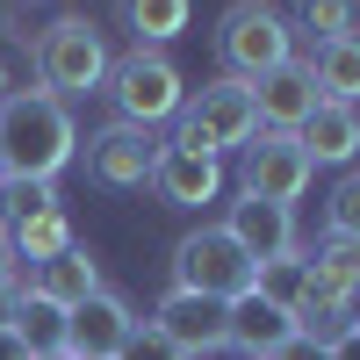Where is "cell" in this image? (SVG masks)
I'll return each mask as SVG.
<instances>
[{
    "label": "cell",
    "mask_w": 360,
    "mask_h": 360,
    "mask_svg": "<svg viewBox=\"0 0 360 360\" xmlns=\"http://www.w3.org/2000/svg\"><path fill=\"white\" fill-rule=\"evenodd\" d=\"M173 288L188 295H217V303H231V295L252 288V259L238 252V238L224 224H202L173 245Z\"/></svg>",
    "instance_id": "obj_6"
},
{
    "label": "cell",
    "mask_w": 360,
    "mask_h": 360,
    "mask_svg": "<svg viewBox=\"0 0 360 360\" xmlns=\"http://www.w3.org/2000/svg\"><path fill=\"white\" fill-rule=\"evenodd\" d=\"M217 58H224V79H266L281 72L295 58V29L281 8H266V0H231L224 22H217Z\"/></svg>",
    "instance_id": "obj_2"
},
{
    "label": "cell",
    "mask_w": 360,
    "mask_h": 360,
    "mask_svg": "<svg viewBox=\"0 0 360 360\" xmlns=\"http://www.w3.org/2000/svg\"><path fill=\"white\" fill-rule=\"evenodd\" d=\"M317 101H324V94H317V79H310L303 58H288L281 72L252 79V115H259V130H303Z\"/></svg>",
    "instance_id": "obj_13"
},
{
    "label": "cell",
    "mask_w": 360,
    "mask_h": 360,
    "mask_svg": "<svg viewBox=\"0 0 360 360\" xmlns=\"http://www.w3.org/2000/svg\"><path fill=\"white\" fill-rule=\"evenodd\" d=\"M130 332H137L130 303H123L115 288H94L86 303L65 310V360H115Z\"/></svg>",
    "instance_id": "obj_8"
},
{
    "label": "cell",
    "mask_w": 360,
    "mask_h": 360,
    "mask_svg": "<svg viewBox=\"0 0 360 360\" xmlns=\"http://www.w3.org/2000/svg\"><path fill=\"white\" fill-rule=\"evenodd\" d=\"M152 324L188 353V360H202V353H224V303L217 295H188V288H166V303L152 310Z\"/></svg>",
    "instance_id": "obj_12"
},
{
    "label": "cell",
    "mask_w": 360,
    "mask_h": 360,
    "mask_svg": "<svg viewBox=\"0 0 360 360\" xmlns=\"http://www.w3.org/2000/svg\"><path fill=\"white\" fill-rule=\"evenodd\" d=\"M332 360H360V324H353V332H346V339L332 346Z\"/></svg>",
    "instance_id": "obj_29"
},
{
    "label": "cell",
    "mask_w": 360,
    "mask_h": 360,
    "mask_svg": "<svg viewBox=\"0 0 360 360\" xmlns=\"http://www.w3.org/2000/svg\"><path fill=\"white\" fill-rule=\"evenodd\" d=\"M15 303H22V281H0V332L15 324Z\"/></svg>",
    "instance_id": "obj_28"
},
{
    "label": "cell",
    "mask_w": 360,
    "mask_h": 360,
    "mask_svg": "<svg viewBox=\"0 0 360 360\" xmlns=\"http://www.w3.org/2000/svg\"><path fill=\"white\" fill-rule=\"evenodd\" d=\"M188 15H195V0H115V22L137 37V51L173 44L180 29H188Z\"/></svg>",
    "instance_id": "obj_19"
},
{
    "label": "cell",
    "mask_w": 360,
    "mask_h": 360,
    "mask_svg": "<svg viewBox=\"0 0 360 360\" xmlns=\"http://www.w3.org/2000/svg\"><path fill=\"white\" fill-rule=\"evenodd\" d=\"M310 259V295H324V303H353L360 295V245H346V238H324Z\"/></svg>",
    "instance_id": "obj_20"
},
{
    "label": "cell",
    "mask_w": 360,
    "mask_h": 360,
    "mask_svg": "<svg viewBox=\"0 0 360 360\" xmlns=\"http://www.w3.org/2000/svg\"><path fill=\"white\" fill-rule=\"evenodd\" d=\"M173 123H180V144H195V152L224 159V152H238V144L259 130V115H252V86H245V79H217V86H202V94L180 101Z\"/></svg>",
    "instance_id": "obj_5"
},
{
    "label": "cell",
    "mask_w": 360,
    "mask_h": 360,
    "mask_svg": "<svg viewBox=\"0 0 360 360\" xmlns=\"http://www.w3.org/2000/svg\"><path fill=\"white\" fill-rule=\"evenodd\" d=\"M79 152L72 108L51 101L44 86L0 101V180H58Z\"/></svg>",
    "instance_id": "obj_1"
},
{
    "label": "cell",
    "mask_w": 360,
    "mask_h": 360,
    "mask_svg": "<svg viewBox=\"0 0 360 360\" xmlns=\"http://www.w3.org/2000/svg\"><path fill=\"white\" fill-rule=\"evenodd\" d=\"M0 281H15V245H8V231H0Z\"/></svg>",
    "instance_id": "obj_30"
},
{
    "label": "cell",
    "mask_w": 360,
    "mask_h": 360,
    "mask_svg": "<svg viewBox=\"0 0 360 360\" xmlns=\"http://www.w3.org/2000/svg\"><path fill=\"white\" fill-rule=\"evenodd\" d=\"M353 8L360 0H295L288 29H303L310 44H332V37H353Z\"/></svg>",
    "instance_id": "obj_23"
},
{
    "label": "cell",
    "mask_w": 360,
    "mask_h": 360,
    "mask_svg": "<svg viewBox=\"0 0 360 360\" xmlns=\"http://www.w3.org/2000/svg\"><path fill=\"white\" fill-rule=\"evenodd\" d=\"M51 180H0V224H15V217H37V209H51Z\"/></svg>",
    "instance_id": "obj_25"
},
{
    "label": "cell",
    "mask_w": 360,
    "mask_h": 360,
    "mask_svg": "<svg viewBox=\"0 0 360 360\" xmlns=\"http://www.w3.org/2000/svg\"><path fill=\"white\" fill-rule=\"evenodd\" d=\"M266 360H332V346H317V339H303V332H295L288 346H274Z\"/></svg>",
    "instance_id": "obj_27"
},
{
    "label": "cell",
    "mask_w": 360,
    "mask_h": 360,
    "mask_svg": "<svg viewBox=\"0 0 360 360\" xmlns=\"http://www.w3.org/2000/svg\"><path fill=\"white\" fill-rule=\"evenodd\" d=\"M224 231L238 238V252H245L252 266L259 259H281V252H303V245H295V209L259 202V195H238L231 217H224Z\"/></svg>",
    "instance_id": "obj_11"
},
{
    "label": "cell",
    "mask_w": 360,
    "mask_h": 360,
    "mask_svg": "<svg viewBox=\"0 0 360 360\" xmlns=\"http://www.w3.org/2000/svg\"><path fill=\"white\" fill-rule=\"evenodd\" d=\"M324 238H346V245H360V173H346L332 202H324Z\"/></svg>",
    "instance_id": "obj_24"
},
{
    "label": "cell",
    "mask_w": 360,
    "mask_h": 360,
    "mask_svg": "<svg viewBox=\"0 0 360 360\" xmlns=\"http://www.w3.org/2000/svg\"><path fill=\"white\" fill-rule=\"evenodd\" d=\"M238 152H245V166H238V195H259V202L295 209L303 188L317 180V166H310V152H303L295 130H252Z\"/></svg>",
    "instance_id": "obj_7"
},
{
    "label": "cell",
    "mask_w": 360,
    "mask_h": 360,
    "mask_svg": "<svg viewBox=\"0 0 360 360\" xmlns=\"http://www.w3.org/2000/svg\"><path fill=\"white\" fill-rule=\"evenodd\" d=\"M288 339H295V317L274 310L259 288H245V295H231V303H224V346H238L245 360H266V353L288 346Z\"/></svg>",
    "instance_id": "obj_14"
},
{
    "label": "cell",
    "mask_w": 360,
    "mask_h": 360,
    "mask_svg": "<svg viewBox=\"0 0 360 360\" xmlns=\"http://www.w3.org/2000/svg\"><path fill=\"white\" fill-rule=\"evenodd\" d=\"M252 288H259V295H266L274 310H288V317H295V303L310 295V259H303V252L259 259V266H252Z\"/></svg>",
    "instance_id": "obj_22"
},
{
    "label": "cell",
    "mask_w": 360,
    "mask_h": 360,
    "mask_svg": "<svg viewBox=\"0 0 360 360\" xmlns=\"http://www.w3.org/2000/svg\"><path fill=\"white\" fill-rule=\"evenodd\" d=\"M29 288H37L44 303L72 310V303H86V295L101 288V259L86 252V245H65V252H51V259H37V266H29Z\"/></svg>",
    "instance_id": "obj_15"
},
{
    "label": "cell",
    "mask_w": 360,
    "mask_h": 360,
    "mask_svg": "<svg viewBox=\"0 0 360 360\" xmlns=\"http://www.w3.org/2000/svg\"><path fill=\"white\" fill-rule=\"evenodd\" d=\"M152 188H159V202H173V209H202V202L224 195V159H209V152H195V144L173 137V144H159Z\"/></svg>",
    "instance_id": "obj_10"
},
{
    "label": "cell",
    "mask_w": 360,
    "mask_h": 360,
    "mask_svg": "<svg viewBox=\"0 0 360 360\" xmlns=\"http://www.w3.org/2000/svg\"><path fill=\"white\" fill-rule=\"evenodd\" d=\"M0 360H29V353H22V346H15L8 332H0Z\"/></svg>",
    "instance_id": "obj_31"
},
{
    "label": "cell",
    "mask_w": 360,
    "mask_h": 360,
    "mask_svg": "<svg viewBox=\"0 0 360 360\" xmlns=\"http://www.w3.org/2000/svg\"><path fill=\"white\" fill-rule=\"evenodd\" d=\"M159 166V130H137V123H108L86 137V173L101 188H144Z\"/></svg>",
    "instance_id": "obj_9"
},
{
    "label": "cell",
    "mask_w": 360,
    "mask_h": 360,
    "mask_svg": "<svg viewBox=\"0 0 360 360\" xmlns=\"http://www.w3.org/2000/svg\"><path fill=\"white\" fill-rule=\"evenodd\" d=\"M0 231H8V245H15V259H29V266L72 245V217H65V202H51V209H37V217H15V224H0Z\"/></svg>",
    "instance_id": "obj_21"
},
{
    "label": "cell",
    "mask_w": 360,
    "mask_h": 360,
    "mask_svg": "<svg viewBox=\"0 0 360 360\" xmlns=\"http://www.w3.org/2000/svg\"><path fill=\"white\" fill-rule=\"evenodd\" d=\"M115 360H188V353H180V346L159 332V324H137V332L123 339V353H115Z\"/></svg>",
    "instance_id": "obj_26"
},
{
    "label": "cell",
    "mask_w": 360,
    "mask_h": 360,
    "mask_svg": "<svg viewBox=\"0 0 360 360\" xmlns=\"http://www.w3.org/2000/svg\"><path fill=\"white\" fill-rule=\"evenodd\" d=\"M295 137H303L310 166H353V152H360V108H346V101H317L310 123L295 130Z\"/></svg>",
    "instance_id": "obj_16"
},
{
    "label": "cell",
    "mask_w": 360,
    "mask_h": 360,
    "mask_svg": "<svg viewBox=\"0 0 360 360\" xmlns=\"http://www.w3.org/2000/svg\"><path fill=\"white\" fill-rule=\"evenodd\" d=\"M8 339L29 353V360H65V310L44 303L37 288H22V303H15V324H8Z\"/></svg>",
    "instance_id": "obj_17"
},
{
    "label": "cell",
    "mask_w": 360,
    "mask_h": 360,
    "mask_svg": "<svg viewBox=\"0 0 360 360\" xmlns=\"http://www.w3.org/2000/svg\"><path fill=\"white\" fill-rule=\"evenodd\" d=\"M310 79H317V94L324 101H346L360 108V37H332V44H310Z\"/></svg>",
    "instance_id": "obj_18"
},
{
    "label": "cell",
    "mask_w": 360,
    "mask_h": 360,
    "mask_svg": "<svg viewBox=\"0 0 360 360\" xmlns=\"http://www.w3.org/2000/svg\"><path fill=\"white\" fill-rule=\"evenodd\" d=\"M101 94L115 108V123H137V130H159L180 115V101H188V79H180V65L166 51H130V58H115L108 79H101Z\"/></svg>",
    "instance_id": "obj_3"
},
{
    "label": "cell",
    "mask_w": 360,
    "mask_h": 360,
    "mask_svg": "<svg viewBox=\"0 0 360 360\" xmlns=\"http://www.w3.org/2000/svg\"><path fill=\"white\" fill-rule=\"evenodd\" d=\"M0 101H8V65H0Z\"/></svg>",
    "instance_id": "obj_32"
},
{
    "label": "cell",
    "mask_w": 360,
    "mask_h": 360,
    "mask_svg": "<svg viewBox=\"0 0 360 360\" xmlns=\"http://www.w3.org/2000/svg\"><path fill=\"white\" fill-rule=\"evenodd\" d=\"M108 44H101V29L86 22V15H58L44 37H37V79H44V94L51 101H79V94H101V79H108Z\"/></svg>",
    "instance_id": "obj_4"
}]
</instances>
